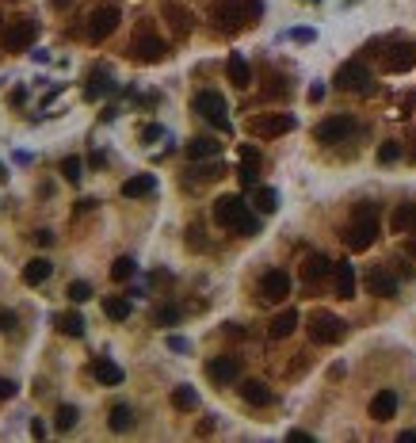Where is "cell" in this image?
Segmentation results:
<instances>
[{
  "label": "cell",
  "mask_w": 416,
  "mask_h": 443,
  "mask_svg": "<svg viewBox=\"0 0 416 443\" xmlns=\"http://www.w3.org/2000/svg\"><path fill=\"white\" fill-rule=\"evenodd\" d=\"M210 214H214V222L222 225V230H233V233H241V237H256L260 233V218L248 211V203H244L241 195H218Z\"/></svg>",
  "instance_id": "obj_1"
},
{
  "label": "cell",
  "mask_w": 416,
  "mask_h": 443,
  "mask_svg": "<svg viewBox=\"0 0 416 443\" xmlns=\"http://www.w3.org/2000/svg\"><path fill=\"white\" fill-rule=\"evenodd\" d=\"M256 15H260V0H222V4L214 8V27L222 31V35H237Z\"/></svg>",
  "instance_id": "obj_2"
},
{
  "label": "cell",
  "mask_w": 416,
  "mask_h": 443,
  "mask_svg": "<svg viewBox=\"0 0 416 443\" xmlns=\"http://www.w3.org/2000/svg\"><path fill=\"white\" fill-rule=\"evenodd\" d=\"M344 241H348V248L352 253H366V248L378 241V222H374V207H359L355 211V222L348 225V233H344Z\"/></svg>",
  "instance_id": "obj_3"
},
{
  "label": "cell",
  "mask_w": 416,
  "mask_h": 443,
  "mask_svg": "<svg viewBox=\"0 0 416 443\" xmlns=\"http://www.w3.org/2000/svg\"><path fill=\"white\" fill-rule=\"evenodd\" d=\"M191 107L199 111L202 119H207L210 126H218V130L230 134V107H225V96L214 92V88H202V92H195Z\"/></svg>",
  "instance_id": "obj_4"
},
{
  "label": "cell",
  "mask_w": 416,
  "mask_h": 443,
  "mask_svg": "<svg viewBox=\"0 0 416 443\" xmlns=\"http://www.w3.org/2000/svg\"><path fill=\"white\" fill-rule=\"evenodd\" d=\"M344 333H348V325L336 313H329V310L309 313V340L313 344H336V340H344Z\"/></svg>",
  "instance_id": "obj_5"
},
{
  "label": "cell",
  "mask_w": 416,
  "mask_h": 443,
  "mask_svg": "<svg viewBox=\"0 0 416 443\" xmlns=\"http://www.w3.org/2000/svg\"><path fill=\"white\" fill-rule=\"evenodd\" d=\"M290 130H295V115H287V111L248 119V134H256V138H279V134H290Z\"/></svg>",
  "instance_id": "obj_6"
},
{
  "label": "cell",
  "mask_w": 416,
  "mask_h": 443,
  "mask_svg": "<svg viewBox=\"0 0 416 443\" xmlns=\"http://www.w3.org/2000/svg\"><path fill=\"white\" fill-rule=\"evenodd\" d=\"M35 35H38V23L23 15V20H15V23L4 27V50H12V54L31 50V46H35Z\"/></svg>",
  "instance_id": "obj_7"
},
{
  "label": "cell",
  "mask_w": 416,
  "mask_h": 443,
  "mask_svg": "<svg viewBox=\"0 0 416 443\" xmlns=\"http://www.w3.org/2000/svg\"><path fill=\"white\" fill-rule=\"evenodd\" d=\"M130 54H134L138 61H145V66H153V61L168 58V46H165V38L149 35V31H138L134 43H130Z\"/></svg>",
  "instance_id": "obj_8"
},
{
  "label": "cell",
  "mask_w": 416,
  "mask_h": 443,
  "mask_svg": "<svg viewBox=\"0 0 416 443\" xmlns=\"http://www.w3.org/2000/svg\"><path fill=\"white\" fill-rule=\"evenodd\" d=\"M260 298H264L267 306H279L290 298V276L283 268H272L264 271V279H260Z\"/></svg>",
  "instance_id": "obj_9"
},
{
  "label": "cell",
  "mask_w": 416,
  "mask_h": 443,
  "mask_svg": "<svg viewBox=\"0 0 416 443\" xmlns=\"http://www.w3.org/2000/svg\"><path fill=\"white\" fill-rule=\"evenodd\" d=\"M336 88H344V92H371V69L363 61H344L336 69Z\"/></svg>",
  "instance_id": "obj_10"
},
{
  "label": "cell",
  "mask_w": 416,
  "mask_h": 443,
  "mask_svg": "<svg viewBox=\"0 0 416 443\" xmlns=\"http://www.w3.org/2000/svg\"><path fill=\"white\" fill-rule=\"evenodd\" d=\"M119 8H96L92 15H88V38H92V43H103V38L107 35H115V27H119Z\"/></svg>",
  "instance_id": "obj_11"
},
{
  "label": "cell",
  "mask_w": 416,
  "mask_h": 443,
  "mask_svg": "<svg viewBox=\"0 0 416 443\" xmlns=\"http://www.w3.org/2000/svg\"><path fill=\"white\" fill-rule=\"evenodd\" d=\"M352 130H355V123L348 115H332V119H325V123H317L313 138L321 142V146H336V142H344Z\"/></svg>",
  "instance_id": "obj_12"
},
{
  "label": "cell",
  "mask_w": 416,
  "mask_h": 443,
  "mask_svg": "<svg viewBox=\"0 0 416 443\" xmlns=\"http://www.w3.org/2000/svg\"><path fill=\"white\" fill-rule=\"evenodd\" d=\"M382 66H386V73H409V69L416 66V46L413 43L389 46V50L382 54Z\"/></svg>",
  "instance_id": "obj_13"
},
{
  "label": "cell",
  "mask_w": 416,
  "mask_h": 443,
  "mask_svg": "<svg viewBox=\"0 0 416 443\" xmlns=\"http://www.w3.org/2000/svg\"><path fill=\"white\" fill-rule=\"evenodd\" d=\"M207 375H210V382H218V386L237 382V378H241V359L237 356H218V359H210V363H207Z\"/></svg>",
  "instance_id": "obj_14"
},
{
  "label": "cell",
  "mask_w": 416,
  "mask_h": 443,
  "mask_svg": "<svg viewBox=\"0 0 416 443\" xmlns=\"http://www.w3.org/2000/svg\"><path fill=\"white\" fill-rule=\"evenodd\" d=\"M92 375H96V382H100V386H119L122 378H126V375H122V367L115 363V359H107V356H96L92 359Z\"/></svg>",
  "instance_id": "obj_15"
},
{
  "label": "cell",
  "mask_w": 416,
  "mask_h": 443,
  "mask_svg": "<svg viewBox=\"0 0 416 443\" xmlns=\"http://www.w3.org/2000/svg\"><path fill=\"white\" fill-rule=\"evenodd\" d=\"M165 20L172 23V31H176L179 38H184V35H191V27H195V15L187 12L184 4H176V0H168V4H165Z\"/></svg>",
  "instance_id": "obj_16"
},
{
  "label": "cell",
  "mask_w": 416,
  "mask_h": 443,
  "mask_svg": "<svg viewBox=\"0 0 416 443\" xmlns=\"http://www.w3.org/2000/svg\"><path fill=\"white\" fill-rule=\"evenodd\" d=\"M325 276H332V260L321 253H309L306 264H302V279H306V283H321Z\"/></svg>",
  "instance_id": "obj_17"
},
{
  "label": "cell",
  "mask_w": 416,
  "mask_h": 443,
  "mask_svg": "<svg viewBox=\"0 0 416 443\" xmlns=\"http://www.w3.org/2000/svg\"><path fill=\"white\" fill-rule=\"evenodd\" d=\"M153 191H157V176L153 172H138L122 183V195L126 199H145V195H153Z\"/></svg>",
  "instance_id": "obj_18"
},
{
  "label": "cell",
  "mask_w": 416,
  "mask_h": 443,
  "mask_svg": "<svg viewBox=\"0 0 416 443\" xmlns=\"http://www.w3.org/2000/svg\"><path fill=\"white\" fill-rule=\"evenodd\" d=\"M332 283H336V294L340 298H355V268L348 260L332 264Z\"/></svg>",
  "instance_id": "obj_19"
},
{
  "label": "cell",
  "mask_w": 416,
  "mask_h": 443,
  "mask_svg": "<svg viewBox=\"0 0 416 443\" xmlns=\"http://www.w3.org/2000/svg\"><path fill=\"white\" fill-rule=\"evenodd\" d=\"M394 413H397V393L394 390H378L371 398V416L374 421H394Z\"/></svg>",
  "instance_id": "obj_20"
},
{
  "label": "cell",
  "mask_w": 416,
  "mask_h": 443,
  "mask_svg": "<svg viewBox=\"0 0 416 443\" xmlns=\"http://www.w3.org/2000/svg\"><path fill=\"white\" fill-rule=\"evenodd\" d=\"M366 287H371V294H378V298H397V279L389 276V271H382V268H374L371 276H366Z\"/></svg>",
  "instance_id": "obj_21"
},
{
  "label": "cell",
  "mask_w": 416,
  "mask_h": 443,
  "mask_svg": "<svg viewBox=\"0 0 416 443\" xmlns=\"http://www.w3.org/2000/svg\"><path fill=\"white\" fill-rule=\"evenodd\" d=\"M50 276H54V264L46 260V256H35V260H27V268H23V283H27V287L46 283Z\"/></svg>",
  "instance_id": "obj_22"
},
{
  "label": "cell",
  "mask_w": 416,
  "mask_h": 443,
  "mask_svg": "<svg viewBox=\"0 0 416 443\" xmlns=\"http://www.w3.org/2000/svg\"><path fill=\"white\" fill-rule=\"evenodd\" d=\"M241 398L248 401V405H256V409L272 405V390H267V382H260V378H248V382H241Z\"/></svg>",
  "instance_id": "obj_23"
},
{
  "label": "cell",
  "mask_w": 416,
  "mask_h": 443,
  "mask_svg": "<svg viewBox=\"0 0 416 443\" xmlns=\"http://www.w3.org/2000/svg\"><path fill=\"white\" fill-rule=\"evenodd\" d=\"M295 329H298V310H290V306H287L283 313H275V321H272L267 333H272V340H287Z\"/></svg>",
  "instance_id": "obj_24"
},
{
  "label": "cell",
  "mask_w": 416,
  "mask_h": 443,
  "mask_svg": "<svg viewBox=\"0 0 416 443\" xmlns=\"http://www.w3.org/2000/svg\"><path fill=\"white\" fill-rule=\"evenodd\" d=\"M225 73H230V84H233V88H248V84H252V69H248V61H244L241 54H230V61H225Z\"/></svg>",
  "instance_id": "obj_25"
},
{
  "label": "cell",
  "mask_w": 416,
  "mask_h": 443,
  "mask_svg": "<svg viewBox=\"0 0 416 443\" xmlns=\"http://www.w3.org/2000/svg\"><path fill=\"white\" fill-rule=\"evenodd\" d=\"M218 153H222V142H214V138H191L187 142V157L191 160H214Z\"/></svg>",
  "instance_id": "obj_26"
},
{
  "label": "cell",
  "mask_w": 416,
  "mask_h": 443,
  "mask_svg": "<svg viewBox=\"0 0 416 443\" xmlns=\"http://www.w3.org/2000/svg\"><path fill=\"white\" fill-rule=\"evenodd\" d=\"M389 225H394V233H416V203H401L394 211V218H389Z\"/></svg>",
  "instance_id": "obj_27"
},
{
  "label": "cell",
  "mask_w": 416,
  "mask_h": 443,
  "mask_svg": "<svg viewBox=\"0 0 416 443\" xmlns=\"http://www.w3.org/2000/svg\"><path fill=\"white\" fill-rule=\"evenodd\" d=\"M54 325H58L65 336H73V340H80V336H84V317H80V313H58V317H54Z\"/></svg>",
  "instance_id": "obj_28"
},
{
  "label": "cell",
  "mask_w": 416,
  "mask_h": 443,
  "mask_svg": "<svg viewBox=\"0 0 416 443\" xmlns=\"http://www.w3.org/2000/svg\"><path fill=\"white\" fill-rule=\"evenodd\" d=\"M103 313H107L111 321H126L130 313H134V306H130V298L111 294V298H103Z\"/></svg>",
  "instance_id": "obj_29"
},
{
  "label": "cell",
  "mask_w": 416,
  "mask_h": 443,
  "mask_svg": "<svg viewBox=\"0 0 416 443\" xmlns=\"http://www.w3.org/2000/svg\"><path fill=\"white\" fill-rule=\"evenodd\" d=\"M252 203H256L260 214H275V211H279V191H275V188H256Z\"/></svg>",
  "instance_id": "obj_30"
},
{
  "label": "cell",
  "mask_w": 416,
  "mask_h": 443,
  "mask_svg": "<svg viewBox=\"0 0 416 443\" xmlns=\"http://www.w3.org/2000/svg\"><path fill=\"white\" fill-rule=\"evenodd\" d=\"M195 405H199V393H195L191 386H176V390H172V409H179V413H191Z\"/></svg>",
  "instance_id": "obj_31"
},
{
  "label": "cell",
  "mask_w": 416,
  "mask_h": 443,
  "mask_svg": "<svg viewBox=\"0 0 416 443\" xmlns=\"http://www.w3.org/2000/svg\"><path fill=\"white\" fill-rule=\"evenodd\" d=\"M107 424H111V432H130V428H134V409H130V405H115Z\"/></svg>",
  "instance_id": "obj_32"
},
{
  "label": "cell",
  "mask_w": 416,
  "mask_h": 443,
  "mask_svg": "<svg viewBox=\"0 0 416 443\" xmlns=\"http://www.w3.org/2000/svg\"><path fill=\"white\" fill-rule=\"evenodd\" d=\"M237 180H241V188H256V180H260V160H252V157H241Z\"/></svg>",
  "instance_id": "obj_33"
},
{
  "label": "cell",
  "mask_w": 416,
  "mask_h": 443,
  "mask_svg": "<svg viewBox=\"0 0 416 443\" xmlns=\"http://www.w3.org/2000/svg\"><path fill=\"white\" fill-rule=\"evenodd\" d=\"M61 172H65V180H69V183H80V176H84V160H80V157H65L61 160Z\"/></svg>",
  "instance_id": "obj_34"
},
{
  "label": "cell",
  "mask_w": 416,
  "mask_h": 443,
  "mask_svg": "<svg viewBox=\"0 0 416 443\" xmlns=\"http://www.w3.org/2000/svg\"><path fill=\"white\" fill-rule=\"evenodd\" d=\"M130 276H134V260H130V256H119V260L111 264V279H115V283H126Z\"/></svg>",
  "instance_id": "obj_35"
},
{
  "label": "cell",
  "mask_w": 416,
  "mask_h": 443,
  "mask_svg": "<svg viewBox=\"0 0 416 443\" xmlns=\"http://www.w3.org/2000/svg\"><path fill=\"white\" fill-rule=\"evenodd\" d=\"M73 424H77V409H73V405H61L58 413H54V428H58V432H69Z\"/></svg>",
  "instance_id": "obj_36"
},
{
  "label": "cell",
  "mask_w": 416,
  "mask_h": 443,
  "mask_svg": "<svg viewBox=\"0 0 416 443\" xmlns=\"http://www.w3.org/2000/svg\"><path fill=\"white\" fill-rule=\"evenodd\" d=\"M111 88H115V84H111V80H107V77L100 73V77H92V84L84 88V96H88V100H100V96H107Z\"/></svg>",
  "instance_id": "obj_37"
},
{
  "label": "cell",
  "mask_w": 416,
  "mask_h": 443,
  "mask_svg": "<svg viewBox=\"0 0 416 443\" xmlns=\"http://www.w3.org/2000/svg\"><path fill=\"white\" fill-rule=\"evenodd\" d=\"M378 160H382V165L401 160V142H382V146H378Z\"/></svg>",
  "instance_id": "obj_38"
},
{
  "label": "cell",
  "mask_w": 416,
  "mask_h": 443,
  "mask_svg": "<svg viewBox=\"0 0 416 443\" xmlns=\"http://www.w3.org/2000/svg\"><path fill=\"white\" fill-rule=\"evenodd\" d=\"M73 298V302H88V298H92V287L84 283V279H77V283H69V291H65Z\"/></svg>",
  "instance_id": "obj_39"
},
{
  "label": "cell",
  "mask_w": 416,
  "mask_h": 443,
  "mask_svg": "<svg viewBox=\"0 0 416 443\" xmlns=\"http://www.w3.org/2000/svg\"><path fill=\"white\" fill-rule=\"evenodd\" d=\"M176 321H179L176 306H161V310H157V325H176Z\"/></svg>",
  "instance_id": "obj_40"
},
{
  "label": "cell",
  "mask_w": 416,
  "mask_h": 443,
  "mask_svg": "<svg viewBox=\"0 0 416 443\" xmlns=\"http://www.w3.org/2000/svg\"><path fill=\"white\" fill-rule=\"evenodd\" d=\"M187 248H195V253H199V248H207V237H202L199 225H191V230H187Z\"/></svg>",
  "instance_id": "obj_41"
},
{
  "label": "cell",
  "mask_w": 416,
  "mask_h": 443,
  "mask_svg": "<svg viewBox=\"0 0 416 443\" xmlns=\"http://www.w3.org/2000/svg\"><path fill=\"white\" fill-rule=\"evenodd\" d=\"M290 38H295V43H313L317 31L313 27H295V31H290Z\"/></svg>",
  "instance_id": "obj_42"
},
{
  "label": "cell",
  "mask_w": 416,
  "mask_h": 443,
  "mask_svg": "<svg viewBox=\"0 0 416 443\" xmlns=\"http://www.w3.org/2000/svg\"><path fill=\"white\" fill-rule=\"evenodd\" d=\"M0 333H15V313L12 310H0Z\"/></svg>",
  "instance_id": "obj_43"
},
{
  "label": "cell",
  "mask_w": 416,
  "mask_h": 443,
  "mask_svg": "<svg viewBox=\"0 0 416 443\" xmlns=\"http://www.w3.org/2000/svg\"><path fill=\"white\" fill-rule=\"evenodd\" d=\"M161 134H165L161 126H142V142H145V146H149V142H157Z\"/></svg>",
  "instance_id": "obj_44"
},
{
  "label": "cell",
  "mask_w": 416,
  "mask_h": 443,
  "mask_svg": "<svg viewBox=\"0 0 416 443\" xmlns=\"http://www.w3.org/2000/svg\"><path fill=\"white\" fill-rule=\"evenodd\" d=\"M12 393H15V382L12 378H0V401H8Z\"/></svg>",
  "instance_id": "obj_45"
},
{
  "label": "cell",
  "mask_w": 416,
  "mask_h": 443,
  "mask_svg": "<svg viewBox=\"0 0 416 443\" xmlns=\"http://www.w3.org/2000/svg\"><path fill=\"white\" fill-rule=\"evenodd\" d=\"M168 348L172 352H191V344H187L184 336H168Z\"/></svg>",
  "instance_id": "obj_46"
},
{
  "label": "cell",
  "mask_w": 416,
  "mask_h": 443,
  "mask_svg": "<svg viewBox=\"0 0 416 443\" xmlns=\"http://www.w3.org/2000/svg\"><path fill=\"white\" fill-rule=\"evenodd\" d=\"M35 241H38V245H54V233H50V230H38Z\"/></svg>",
  "instance_id": "obj_47"
},
{
  "label": "cell",
  "mask_w": 416,
  "mask_h": 443,
  "mask_svg": "<svg viewBox=\"0 0 416 443\" xmlns=\"http://www.w3.org/2000/svg\"><path fill=\"white\" fill-rule=\"evenodd\" d=\"M31 436L43 440V436H46V424H43V421H31Z\"/></svg>",
  "instance_id": "obj_48"
},
{
  "label": "cell",
  "mask_w": 416,
  "mask_h": 443,
  "mask_svg": "<svg viewBox=\"0 0 416 443\" xmlns=\"http://www.w3.org/2000/svg\"><path fill=\"white\" fill-rule=\"evenodd\" d=\"M210 432H214V416H207V421L199 424V436H210Z\"/></svg>",
  "instance_id": "obj_49"
},
{
  "label": "cell",
  "mask_w": 416,
  "mask_h": 443,
  "mask_svg": "<svg viewBox=\"0 0 416 443\" xmlns=\"http://www.w3.org/2000/svg\"><path fill=\"white\" fill-rule=\"evenodd\" d=\"M309 100L321 103V100H325V88H321V84H313V88H309Z\"/></svg>",
  "instance_id": "obj_50"
},
{
  "label": "cell",
  "mask_w": 416,
  "mask_h": 443,
  "mask_svg": "<svg viewBox=\"0 0 416 443\" xmlns=\"http://www.w3.org/2000/svg\"><path fill=\"white\" fill-rule=\"evenodd\" d=\"M290 440H295V443H309L313 436H309V432H302V428H295V432H290Z\"/></svg>",
  "instance_id": "obj_51"
},
{
  "label": "cell",
  "mask_w": 416,
  "mask_h": 443,
  "mask_svg": "<svg viewBox=\"0 0 416 443\" xmlns=\"http://www.w3.org/2000/svg\"><path fill=\"white\" fill-rule=\"evenodd\" d=\"M329 378H344V363H332L329 367Z\"/></svg>",
  "instance_id": "obj_52"
},
{
  "label": "cell",
  "mask_w": 416,
  "mask_h": 443,
  "mask_svg": "<svg viewBox=\"0 0 416 443\" xmlns=\"http://www.w3.org/2000/svg\"><path fill=\"white\" fill-rule=\"evenodd\" d=\"M405 253H409V256H416V237H409V245H405Z\"/></svg>",
  "instance_id": "obj_53"
},
{
  "label": "cell",
  "mask_w": 416,
  "mask_h": 443,
  "mask_svg": "<svg viewBox=\"0 0 416 443\" xmlns=\"http://www.w3.org/2000/svg\"><path fill=\"white\" fill-rule=\"evenodd\" d=\"M50 4H54V8H69V0H50Z\"/></svg>",
  "instance_id": "obj_54"
},
{
  "label": "cell",
  "mask_w": 416,
  "mask_h": 443,
  "mask_svg": "<svg viewBox=\"0 0 416 443\" xmlns=\"http://www.w3.org/2000/svg\"><path fill=\"white\" fill-rule=\"evenodd\" d=\"M4 176H8V172H4V165H0V180H4Z\"/></svg>",
  "instance_id": "obj_55"
}]
</instances>
